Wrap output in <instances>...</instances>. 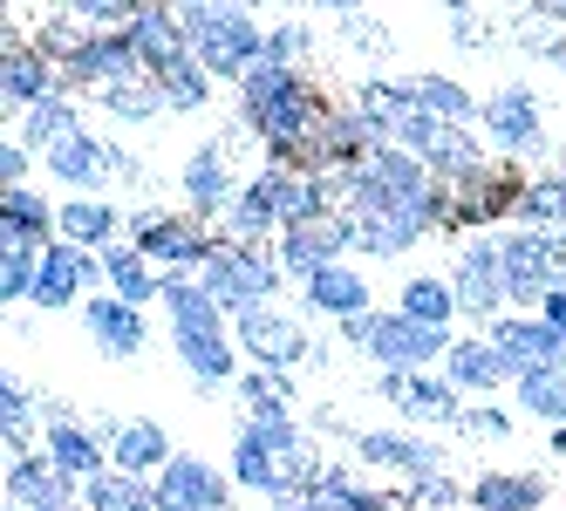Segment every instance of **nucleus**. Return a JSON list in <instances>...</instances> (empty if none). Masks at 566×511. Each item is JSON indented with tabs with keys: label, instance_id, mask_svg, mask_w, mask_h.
Returning <instances> with one entry per match:
<instances>
[{
	"label": "nucleus",
	"instance_id": "obj_38",
	"mask_svg": "<svg viewBox=\"0 0 566 511\" xmlns=\"http://www.w3.org/2000/svg\"><path fill=\"white\" fill-rule=\"evenodd\" d=\"M410 83H417V103L430 109V116H443V124H451V130H471L478 124V96L458 83V75H443V68H423V75H410Z\"/></svg>",
	"mask_w": 566,
	"mask_h": 511
},
{
	"label": "nucleus",
	"instance_id": "obj_45",
	"mask_svg": "<svg viewBox=\"0 0 566 511\" xmlns=\"http://www.w3.org/2000/svg\"><path fill=\"white\" fill-rule=\"evenodd\" d=\"M518 409L539 416V423H553V429H566V369L525 375V382H518Z\"/></svg>",
	"mask_w": 566,
	"mask_h": 511
},
{
	"label": "nucleus",
	"instance_id": "obj_6",
	"mask_svg": "<svg viewBox=\"0 0 566 511\" xmlns=\"http://www.w3.org/2000/svg\"><path fill=\"white\" fill-rule=\"evenodd\" d=\"M499 266H505V300H512V313H539L546 294L566 280V232L505 225L499 232Z\"/></svg>",
	"mask_w": 566,
	"mask_h": 511
},
{
	"label": "nucleus",
	"instance_id": "obj_58",
	"mask_svg": "<svg viewBox=\"0 0 566 511\" xmlns=\"http://www.w3.org/2000/svg\"><path fill=\"white\" fill-rule=\"evenodd\" d=\"M369 334H376V313H361V321H342V348H355V355L369 348Z\"/></svg>",
	"mask_w": 566,
	"mask_h": 511
},
{
	"label": "nucleus",
	"instance_id": "obj_46",
	"mask_svg": "<svg viewBox=\"0 0 566 511\" xmlns=\"http://www.w3.org/2000/svg\"><path fill=\"white\" fill-rule=\"evenodd\" d=\"M212 89H219V83H212L206 68H198V55H191V62H178L171 75H157V96H165V109H178V116L206 109V103H212Z\"/></svg>",
	"mask_w": 566,
	"mask_h": 511
},
{
	"label": "nucleus",
	"instance_id": "obj_12",
	"mask_svg": "<svg viewBox=\"0 0 566 511\" xmlns=\"http://www.w3.org/2000/svg\"><path fill=\"white\" fill-rule=\"evenodd\" d=\"M239 191H247V178L232 171V150L212 137V143H198L191 157H185V171H178V199H185V219H198V225H226L232 219V205H239Z\"/></svg>",
	"mask_w": 566,
	"mask_h": 511
},
{
	"label": "nucleus",
	"instance_id": "obj_41",
	"mask_svg": "<svg viewBox=\"0 0 566 511\" xmlns=\"http://www.w3.org/2000/svg\"><path fill=\"white\" fill-rule=\"evenodd\" d=\"M83 511H157V491L130 470H103L96 485H83Z\"/></svg>",
	"mask_w": 566,
	"mask_h": 511
},
{
	"label": "nucleus",
	"instance_id": "obj_51",
	"mask_svg": "<svg viewBox=\"0 0 566 511\" xmlns=\"http://www.w3.org/2000/svg\"><path fill=\"white\" fill-rule=\"evenodd\" d=\"M335 21V34H348V42H361V49H382L389 42V28L376 21V14H361V8H342V14H328Z\"/></svg>",
	"mask_w": 566,
	"mask_h": 511
},
{
	"label": "nucleus",
	"instance_id": "obj_13",
	"mask_svg": "<svg viewBox=\"0 0 566 511\" xmlns=\"http://www.w3.org/2000/svg\"><path fill=\"white\" fill-rule=\"evenodd\" d=\"M451 341H458V334L423 328V321H410V313H396V307H376V334H369V348H361V355L376 362V375H382V369H410V375H423V369H443Z\"/></svg>",
	"mask_w": 566,
	"mask_h": 511
},
{
	"label": "nucleus",
	"instance_id": "obj_30",
	"mask_svg": "<svg viewBox=\"0 0 566 511\" xmlns=\"http://www.w3.org/2000/svg\"><path fill=\"white\" fill-rule=\"evenodd\" d=\"M348 103L361 109V124H369V130L389 143V137H396V124L417 109V83H396V75H361Z\"/></svg>",
	"mask_w": 566,
	"mask_h": 511
},
{
	"label": "nucleus",
	"instance_id": "obj_22",
	"mask_svg": "<svg viewBox=\"0 0 566 511\" xmlns=\"http://www.w3.org/2000/svg\"><path fill=\"white\" fill-rule=\"evenodd\" d=\"M49 96H62V68L34 42H8V55H0V103H8V116L42 109Z\"/></svg>",
	"mask_w": 566,
	"mask_h": 511
},
{
	"label": "nucleus",
	"instance_id": "obj_2",
	"mask_svg": "<svg viewBox=\"0 0 566 511\" xmlns=\"http://www.w3.org/2000/svg\"><path fill=\"white\" fill-rule=\"evenodd\" d=\"M165 321H171V348L178 362L198 388H226L239 382L247 369H239V341H232V313L198 287V280H178V273H165Z\"/></svg>",
	"mask_w": 566,
	"mask_h": 511
},
{
	"label": "nucleus",
	"instance_id": "obj_42",
	"mask_svg": "<svg viewBox=\"0 0 566 511\" xmlns=\"http://www.w3.org/2000/svg\"><path fill=\"white\" fill-rule=\"evenodd\" d=\"M90 34H96V28H90V14H83V8H49V14H42V28H34V49H42V55L62 68L75 49L90 42Z\"/></svg>",
	"mask_w": 566,
	"mask_h": 511
},
{
	"label": "nucleus",
	"instance_id": "obj_26",
	"mask_svg": "<svg viewBox=\"0 0 566 511\" xmlns=\"http://www.w3.org/2000/svg\"><path fill=\"white\" fill-rule=\"evenodd\" d=\"M266 171V164H260ZM273 178V205H280V232H301V225H321L335 219V178H314V171H266Z\"/></svg>",
	"mask_w": 566,
	"mask_h": 511
},
{
	"label": "nucleus",
	"instance_id": "obj_21",
	"mask_svg": "<svg viewBox=\"0 0 566 511\" xmlns=\"http://www.w3.org/2000/svg\"><path fill=\"white\" fill-rule=\"evenodd\" d=\"M42 450L69 470V478L75 485H96L103 478V470H116L109 464V444L96 437V429L83 423V416H75V409H62V403H49V429H42Z\"/></svg>",
	"mask_w": 566,
	"mask_h": 511
},
{
	"label": "nucleus",
	"instance_id": "obj_44",
	"mask_svg": "<svg viewBox=\"0 0 566 511\" xmlns=\"http://www.w3.org/2000/svg\"><path fill=\"white\" fill-rule=\"evenodd\" d=\"M355 219V212H348ZM355 253H369V259H402L410 246H423V232L417 225H402V219H355Z\"/></svg>",
	"mask_w": 566,
	"mask_h": 511
},
{
	"label": "nucleus",
	"instance_id": "obj_32",
	"mask_svg": "<svg viewBox=\"0 0 566 511\" xmlns=\"http://www.w3.org/2000/svg\"><path fill=\"white\" fill-rule=\"evenodd\" d=\"M55 239H69V246H83V253L103 259L116 239H124V219H116L109 199H62V232Z\"/></svg>",
	"mask_w": 566,
	"mask_h": 511
},
{
	"label": "nucleus",
	"instance_id": "obj_18",
	"mask_svg": "<svg viewBox=\"0 0 566 511\" xmlns=\"http://www.w3.org/2000/svg\"><path fill=\"white\" fill-rule=\"evenodd\" d=\"M8 504L14 511H83V485L49 450H28V457H8Z\"/></svg>",
	"mask_w": 566,
	"mask_h": 511
},
{
	"label": "nucleus",
	"instance_id": "obj_16",
	"mask_svg": "<svg viewBox=\"0 0 566 511\" xmlns=\"http://www.w3.org/2000/svg\"><path fill=\"white\" fill-rule=\"evenodd\" d=\"M355 219L348 212H335V219H321V225H301V232H280L273 239V259H280V273L287 280H314V273H328V266H348V253H355Z\"/></svg>",
	"mask_w": 566,
	"mask_h": 511
},
{
	"label": "nucleus",
	"instance_id": "obj_33",
	"mask_svg": "<svg viewBox=\"0 0 566 511\" xmlns=\"http://www.w3.org/2000/svg\"><path fill=\"white\" fill-rule=\"evenodd\" d=\"M62 232V205L49 199V191H0V239H55Z\"/></svg>",
	"mask_w": 566,
	"mask_h": 511
},
{
	"label": "nucleus",
	"instance_id": "obj_35",
	"mask_svg": "<svg viewBox=\"0 0 566 511\" xmlns=\"http://www.w3.org/2000/svg\"><path fill=\"white\" fill-rule=\"evenodd\" d=\"M471 511H546L539 470H484L471 485Z\"/></svg>",
	"mask_w": 566,
	"mask_h": 511
},
{
	"label": "nucleus",
	"instance_id": "obj_9",
	"mask_svg": "<svg viewBox=\"0 0 566 511\" xmlns=\"http://www.w3.org/2000/svg\"><path fill=\"white\" fill-rule=\"evenodd\" d=\"M451 287H458L464 321H478V328H492L499 313H512V300H505V266H499V232L458 239V253H451Z\"/></svg>",
	"mask_w": 566,
	"mask_h": 511
},
{
	"label": "nucleus",
	"instance_id": "obj_52",
	"mask_svg": "<svg viewBox=\"0 0 566 511\" xmlns=\"http://www.w3.org/2000/svg\"><path fill=\"white\" fill-rule=\"evenodd\" d=\"M458 437H512V416L492 409V403H471L464 423H458Z\"/></svg>",
	"mask_w": 566,
	"mask_h": 511
},
{
	"label": "nucleus",
	"instance_id": "obj_56",
	"mask_svg": "<svg viewBox=\"0 0 566 511\" xmlns=\"http://www.w3.org/2000/svg\"><path fill=\"white\" fill-rule=\"evenodd\" d=\"M109 171L124 178V184H144V157H130L124 143H109Z\"/></svg>",
	"mask_w": 566,
	"mask_h": 511
},
{
	"label": "nucleus",
	"instance_id": "obj_40",
	"mask_svg": "<svg viewBox=\"0 0 566 511\" xmlns=\"http://www.w3.org/2000/svg\"><path fill=\"white\" fill-rule=\"evenodd\" d=\"M512 225H525V232H566V171L525 178V199H518Z\"/></svg>",
	"mask_w": 566,
	"mask_h": 511
},
{
	"label": "nucleus",
	"instance_id": "obj_4",
	"mask_svg": "<svg viewBox=\"0 0 566 511\" xmlns=\"http://www.w3.org/2000/svg\"><path fill=\"white\" fill-rule=\"evenodd\" d=\"M198 287H206L232 321L239 313H260V307H280V287H287V273H280L273 246H239L219 232V246L206 259V273H198Z\"/></svg>",
	"mask_w": 566,
	"mask_h": 511
},
{
	"label": "nucleus",
	"instance_id": "obj_14",
	"mask_svg": "<svg viewBox=\"0 0 566 511\" xmlns=\"http://www.w3.org/2000/svg\"><path fill=\"white\" fill-rule=\"evenodd\" d=\"M376 403H389L402 423H437V429H458L464 423V396L451 382H443V369H423V375H410V369H382L376 375Z\"/></svg>",
	"mask_w": 566,
	"mask_h": 511
},
{
	"label": "nucleus",
	"instance_id": "obj_29",
	"mask_svg": "<svg viewBox=\"0 0 566 511\" xmlns=\"http://www.w3.org/2000/svg\"><path fill=\"white\" fill-rule=\"evenodd\" d=\"M232 485H239V491H260L266 504H273V498H294L287 464H280V457L253 437V429H239V437H232Z\"/></svg>",
	"mask_w": 566,
	"mask_h": 511
},
{
	"label": "nucleus",
	"instance_id": "obj_59",
	"mask_svg": "<svg viewBox=\"0 0 566 511\" xmlns=\"http://www.w3.org/2000/svg\"><path fill=\"white\" fill-rule=\"evenodd\" d=\"M539 321H553V328L566 334V280H559V287L546 294V307H539Z\"/></svg>",
	"mask_w": 566,
	"mask_h": 511
},
{
	"label": "nucleus",
	"instance_id": "obj_23",
	"mask_svg": "<svg viewBox=\"0 0 566 511\" xmlns=\"http://www.w3.org/2000/svg\"><path fill=\"white\" fill-rule=\"evenodd\" d=\"M49 178L55 184H69V199H103V184L116 178L109 171V137H96V130H75L69 143H55L49 157Z\"/></svg>",
	"mask_w": 566,
	"mask_h": 511
},
{
	"label": "nucleus",
	"instance_id": "obj_57",
	"mask_svg": "<svg viewBox=\"0 0 566 511\" xmlns=\"http://www.w3.org/2000/svg\"><path fill=\"white\" fill-rule=\"evenodd\" d=\"M525 21H546V34H566V0H539V8H525Z\"/></svg>",
	"mask_w": 566,
	"mask_h": 511
},
{
	"label": "nucleus",
	"instance_id": "obj_7",
	"mask_svg": "<svg viewBox=\"0 0 566 511\" xmlns=\"http://www.w3.org/2000/svg\"><path fill=\"white\" fill-rule=\"evenodd\" d=\"M518 199H525V178L512 164H484L478 178L451 184V212H443V232L451 239H478V232H505V219H518ZM443 239V246H451Z\"/></svg>",
	"mask_w": 566,
	"mask_h": 511
},
{
	"label": "nucleus",
	"instance_id": "obj_50",
	"mask_svg": "<svg viewBox=\"0 0 566 511\" xmlns=\"http://www.w3.org/2000/svg\"><path fill=\"white\" fill-rule=\"evenodd\" d=\"M301 55H307V28H301V21H266V55H260V62L301 68Z\"/></svg>",
	"mask_w": 566,
	"mask_h": 511
},
{
	"label": "nucleus",
	"instance_id": "obj_54",
	"mask_svg": "<svg viewBox=\"0 0 566 511\" xmlns=\"http://www.w3.org/2000/svg\"><path fill=\"white\" fill-rule=\"evenodd\" d=\"M518 49H533V55H546L559 75H566V34H546V28H518Z\"/></svg>",
	"mask_w": 566,
	"mask_h": 511
},
{
	"label": "nucleus",
	"instance_id": "obj_17",
	"mask_svg": "<svg viewBox=\"0 0 566 511\" xmlns=\"http://www.w3.org/2000/svg\"><path fill=\"white\" fill-rule=\"evenodd\" d=\"M124 83H144V62L130 49V34H90L83 49H75L62 62V89H90V96H109V89H124Z\"/></svg>",
	"mask_w": 566,
	"mask_h": 511
},
{
	"label": "nucleus",
	"instance_id": "obj_55",
	"mask_svg": "<svg viewBox=\"0 0 566 511\" xmlns=\"http://www.w3.org/2000/svg\"><path fill=\"white\" fill-rule=\"evenodd\" d=\"M443 21H451V34H458L464 49H484V42H492V28H484V14H478V8H451Z\"/></svg>",
	"mask_w": 566,
	"mask_h": 511
},
{
	"label": "nucleus",
	"instance_id": "obj_25",
	"mask_svg": "<svg viewBox=\"0 0 566 511\" xmlns=\"http://www.w3.org/2000/svg\"><path fill=\"white\" fill-rule=\"evenodd\" d=\"M83 328H90V341L103 348L109 362H130V355H144V348H150V321H144V307L116 300V294H96V300L83 307Z\"/></svg>",
	"mask_w": 566,
	"mask_h": 511
},
{
	"label": "nucleus",
	"instance_id": "obj_53",
	"mask_svg": "<svg viewBox=\"0 0 566 511\" xmlns=\"http://www.w3.org/2000/svg\"><path fill=\"white\" fill-rule=\"evenodd\" d=\"M28 171H34V150L8 137V143H0V184H8V191H21V184H28Z\"/></svg>",
	"mask_w": 566,
	"mask_h": 511
},
{
	"label": "nucleus",
	"instance_id": "obj_1",
	"mask_svg": "<svg viewBox=\"0 0 566 511\" xmlns=\"http://www.w3.org/2000/svg\"><path fill=\"white\" fill-rule=\"evenodd\" d=\"M232 96H239V130L260 137L266 171H294V150L307 143V130L321 124V116L335 109L301 68H273V62H260Z\"/></svg>",
	"mask_w": 566,
	"mask_h": 511
},
{
	"label": "nucleus",
	"instance_id": "obj_61",
	"mask_svg": "<svg viewBox=\"0 0 566 511\" xmlns=\"http://www.w3.org/2000/svg\"><path fill=\"white\" fill-rule=\"evenodd\" d=\"M553 457H566V429H553Z\"/></svg>",
	"mask_w": 566,
	"mask_h": 511
},
{
	"label": "nucleus",
	"instance_id": "obj_27",
	"mask_svg": "<svg viewBox=\"0 0 566 511\" xmlns=\"http://www.w3.org/2000/svg\"><path fill=\"white\" fill-rule=\"evenodd\" d=\"M307 313H321V321H361V313H376V287L361 280L355 266H328V273H314V280L301 287Z\"/></svg>",
	"mask_w": 566,
	"mask_h": 511
},
{
	"label": "nucleus",
	"instance_id": "obj_39",
	"mask_svg": "<svg viewBox=\"0 0 566 511\" xmlns=\"http://www.w3.org/2000/svg\"><path fill=\"white\" fill-rule=\"evenodd\" d=\"M75 130H83V109H75V96L62 89V96H49L42 109H28L21 116V143L34 150V157H49L55 143H69Z\"/></svg>",
	"mask_w": 566,
	"mask_h": 511
},
{
	"label": "nucleus",
	"instance_id": "obj_19",
	"mask_svg": "<svg viewBox=\"0 0 566 511\" xmlns=\"http://www.w3.org/2000/svg\"><path fill=\"white\" fill-rule=\"evenodd\" d=\"M150 491H157V511H226V504H232V470H219V464H206V457L178 450L171 470H165Z\"/></svg>",
	"mask_w": 566,
	"mask_h": 511
},
{
	"label": "nucleus",
	"instance_id": "obj_15",
	"mask_svg": "<svg viewBox=\"0 0 566 511\" xmlns=\"http://www.w3.org/2000/svg\"><path fill=\"white\" fill-rule=\"evenodd\" d=\"M348 450H355V464L389 470V478H402V485H423V478H443V470H451L443 444L410 437V429H355Z\"/></svg>",
	"mask_w": 566,
	"mask_h": 511
},
{
	"label": "nucleus",
	"instance_id": "obj_10",
	"mask_svg": "<svg viewBox=\"0 0 566 511\" xmlns=\"http://www.w3.org/2000/svg\"><path fill=\"white\" fill-rule=\"evenodd\" d=\"M232 341H239V355H247V369H266V375H294L301 362H314V341H307V328L294 321L287 307L239 313Z\"/></svg>",
	"mask_w": 566,
	"mask_h": 511
},
{
	"label": "nucleus",
	"instance_id": "obj_60",
	"mask_svg": "<svg viewBox=\"0 0 566 511\" xmlns=\"http://www.w3.org/2000/svg\"><path fill=\"white\" fill-rule=\"evenodd\" d=\"M266 511H321V504H314V498H273Z\"/></svg>",
	"mask_w": 566,
	"mask_h": 511
},
{
	"label": "nucleus",
	"instance_id": "obj_24",
	"mask_svg": "<svg viewBox=\"0 0 566 511\" xmlns=\"http://www.w3.org/2000/svg\"><path fill=\"white\" fill-rule=\"evenodd\" d=\"M171 457H178V444H171L165 423H150V416H124V423H116V437H109V464L116 470H130V478L157 485L171 470Z\"/></svg>",
	"mask_w": 566,
	"mask_h": 511
},
{
	"label": "nucleus",
	"instance_id": "obj_47",
	"mask_svg": "<svg viewBox=\"0 0 566 511\" xmlns=\"http://www.w3.org/2000/svg\"><path fill=\"white\" fill-rule=\"evenodd\" d=\"M116 124H157L165 116V96H157V83L144 75V83H124V89H109V96H96Z\"/></svg>",
	"mask_w": 566,
	"mask_h": 511
},
{
	"label": "nucleus",
	"instance_id": "obj_11",
	"mask_svg": "<svg viewBox=\"0 0 566 511\" xmlns=\"http://www.w3.org/2000/svg\"><path fill=\"white\" fill-rule=\"evenodd\" d=\"M484 341H492V355H499L512 388L539 369H566V334L553 321H539V313H499V321L484 328Z\"/></svg>",
	"mask_w": 566,
	"mask_h": 511
},
{
	"label": "nucleus",
	"instance_id": "obj_34",
	"mask_svg": "<svg viewBox=\"0 0 566 511\" xmlns=\"http://www.w3.org/2000/svg\"><path fill=\"white\" fill-rule=\"evenodd\" d=\"M226 239H239V246H273L280 239V205H273V178L266 171L247 178V191H239V205L226 219Z\"/></svg>",
	"mask_w": 566,
	"mask_h": 511
},
{
	"label": "nucleus",
	"instance_id": "obj_36",
	"mask_svg": "<svg viewBox=\"0 0 566 511\" xmlns=\"http://www.w3.org/2000/svg\"><path fill=\"white\" fill-rule=\"evenodd\" d=\"M103 280H109L116 300H130V307H150L157 294H165V273H157L130 239H116V246L103 253Z\"/></svg>",
	"mask_w": 566,
	"mask_h": 511
},
{
	"label": "nucleus",
	"instance_id": "obj_48",
	"mask_svg": "<svg viewBox=\"0 0 566 511\" xmlns=\"http://www.w3.org/2000/svg\"><path fill=\"white\" fill-rule=\"evenodd\" d=\"M443 137H451V124H443V116H430V109L417 103V109H410V116L396 124V137H389V143H396V150H410V157H423V164H430V157L443 150Z\"/></svg>",
	"mask_w": 566,
	"mask_h": 511
},
{
	"label": "nucleus",
	"instance_id": "obj_49",
	"mask_svg": "<svg viewBox=\"0 0 566 511\" xmlns=\"http://www.w3.org/2000/svg\"><path fill=\"white\" fill-rule=\"evenodd\" d=\"M458 504H471V491L443 470V478H423V485H410V498H402V511H458Z\"/></svg>",
	"mask_w": 566,
	"mask_h": 511
},
{
	"label": "nucleus",
	"instance_id": "obj_8",
	"mask_svg": "<svg viewBox=\"0 0 566 511\" xmlns=\"http://www.w3.org/2000/svg\"><path fill=\"white\" fill-rule=\"evenodd\" d=\"M130 246L157 266V273H178V280H198L219 246V232H206L198 219L178 212H130Z\"/></svg>",
	"mask_w": 566,
	"mask_h": 511
},
{
	"label": "nucleus",
	"instance_id": "obj_37",
	"mask_svg": "<svg viewBox=\"0 0 566 511\" xmlns=\"http://www.w3.org/2000/svg\"><path fill=\"white\" fill-rule=\"evenodd\" d=\"M314 504H321V511H402L389 491H369V485H361V478H355V470H348L342 457H328V470H321Z\"/></svg>",
	"mask_w": 566,
	"mask_h": 511
},
{
	"label": "nucleus",
	"instance_id": "obj_31",
	"mask_svg": "<svg viewBox=\"0 0 566 511\" xmlns=\"http://www.w3.org/2000/svg\"><path fill=\"white\" fill-rule=\"evenodd\" d=\"M396 313H410V321H423V328H443L451 334V321H458V287H451V273H410V280L396 287Z\"/></svg>",
	"mask_w": 566,
	"mask_h": 511
},
{
	"label": "nucleus",
	"instance_id": "obj_28",
	"mask_svg": "<svg viewBox=\"0 0 566 511\" xmlns=\"http://www.w3.org/2000/svg\"><path fill=\"white\" fill-rule=\"evenodd\" d=\"M443 382H451L458 396H499V388H505V369H499V355H492V341H484V334H458L451 355H443Z\"/></svg>",
	"mask_w": 566,
	"mask_h": 511
},
{
	"label": "nucleus",
	"instance_id": "obj_5",
	"mask_svg": "<svg viewBox=\"0 0 566 511\" xmlns=\"http://www.w3.org/2000/svg\"><path fill=\"white\" fill-rule=\"evenodd\" d=\"M478 137L492 143L499 164H525V157H546L553 150V124L539 109V89L533 83H499L478 109Z\"/></svg>",
	"mask_w": 566,
	"mask_h": 511
},
{
	"label": "nucleus",
	"instance_id": "obj_43",
	"mask_svg": "<svg viewBox=\"0 0 566 511\" xmlns=\"http://www.w3.org/2000/svg\"><path fill=\"white\" fill-rule=\"evenodd\" d=\"M239 396H247V416L266 423V416H294V375H266V369H247L239 375Z\"/></svg>",
	"mask_w": 566,
	"mask_h": 511
},
{
	"label": "nucleus",
	"instance_id": "obj_3",
	"mask_svg": "<svg viewBox=\"0 0 566 511\" xmlns=\"http://www.w3.org/2000/svg\"><path fill=\"white\" fill-rule=\"evenodd\" d=\"M178 21H185L191 55H198V68H206L212 83H232V89H239V83L260 68V55H266V21H260L253 8H226V0H185Z\"/></svg>",
	"mask_w": 566,
	"mask_h": 511
},
{
	"label": "nucleus",
	"instance_id": "obj_20",
	"mask_svg": "<svg viewBox=\"0 0 566 511\" xmlns=\"http://www.w3.org/2000/svg\"><path fill=\"white\" fill-rule=\"evenodd\" d=\"M124 34H130V49H137V62H144L150 83H157V75H171L178 62H191V34H185L178 8H165V0H144Z\"/></svg>",
	"mask_w": 566,
	"mask_h": 511
}]
</instances>
